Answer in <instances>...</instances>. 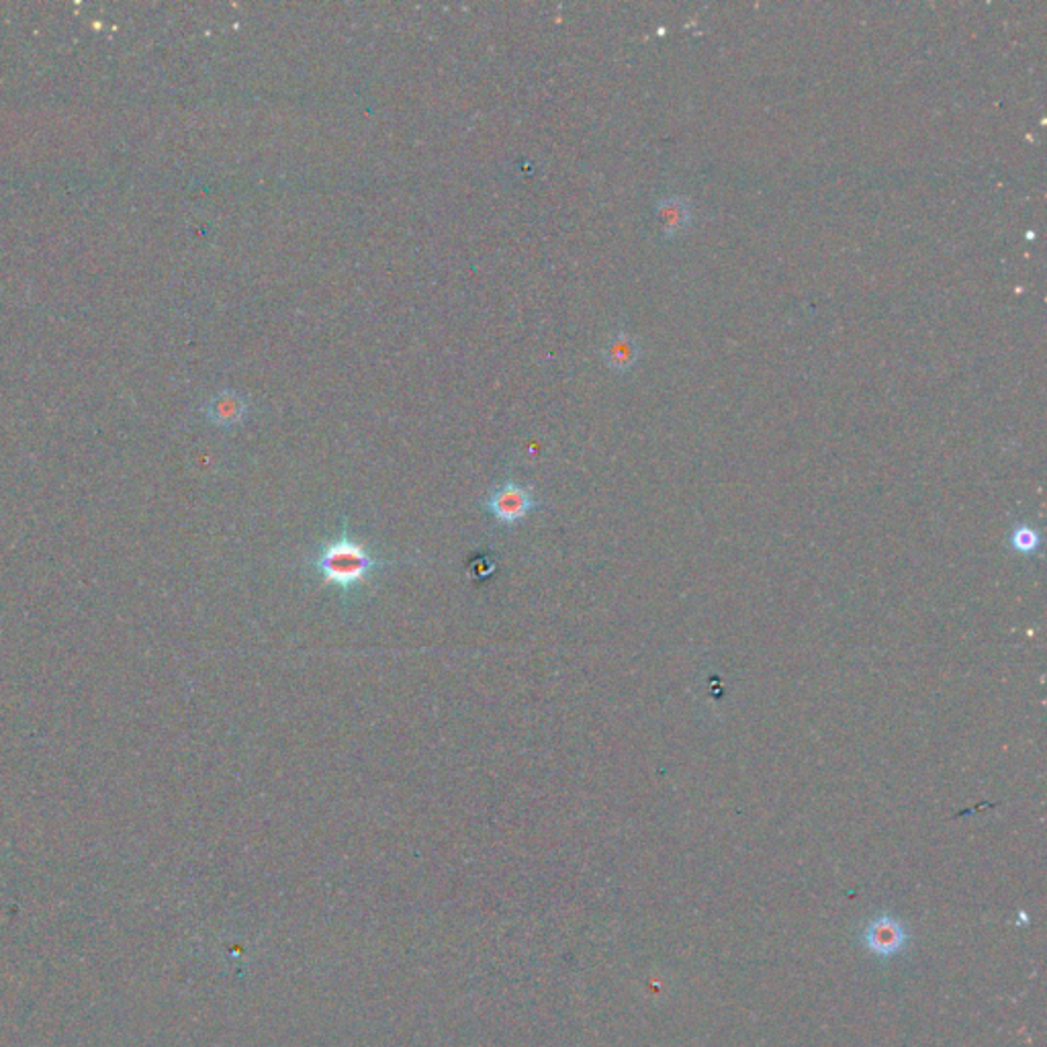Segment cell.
<instances>
[{
	"label": "cell",
	"mask_w": 1047,
	"mask_h": 1047,
	"mask_svg": "<svg viewBox=\"0 0 1047 1047\" xmlns=\"http://www.w3.org/2000/svg\"><path fill=\"white\" fill-rule=\"evenodd\" d=\"M482 508L499 526L511 528L524 522L530 514L540 510V501L535 496L532 487L508 479L489 492V496L483 499Z\"/></svg>",
	"instance_id": "cell-2"
},
{
	"label": "cell",
	"mask_w": 1047,
	"mask_h": 1047,
	"mask_svg": "<svg viewBox=\"0 0 1047 1047\" xmlns=\"http://www.w3.org/2000/svg\"><path fill=\"white\" fill-rule=\"evenodd\" d=\"M908 931L900 920L882 915L870 920L864 931V946L882 960L898 956L908 946Z\"/></svg>",
	"instance_id": "cell-3"
},
{
	"label": "cell",
	"mask_w": 1047,
	"mask_h": 1047,
	"mask_svg": "<svg viewBox=\"0 0 1047 1047\" xmlns=\"http://www.w3.org/2000/svg\"><path fill=\"white\" fill-rule=\"evenodd\" d=\"M657 217L666 236H671V238L688 231V227L692 226V209L686 198L667 197L659 201Z\"/></svg>",
	"instance_id": "cell-5"
},
{
	"label": "cell",
	"mask_w": 1047,
	"mask_h": 1047,
	"mask_svg": "<svg viewBox=\"0 0 1047 1047\" xmlns=\"http://www.w3.org/2000/svg\"><path fill=\"white\" fill-rule=\"evenodd\" d=\"M248 415V401L238 391H222L207 403V418L219 428H236Z\"/></svg>",
	"instance_id": "cell-4"
},
{
	"label": "cell",
	"mask_w": 1047,
	"mask_h": 1047,
	"mask_svg": "<svg viewBox=\"0 0 1047 1047\" xmlns=\"http://www.w3.org/2000/svg\"><path fill=\"white\" fill-rule=\"evenodd\" d=\"M638 354H640V348H638L637 341L633 336H628L626 332H618L606 344L604 358H606V365L612 370L626 373V370H630L637 365Z\"/></svg>",
	"instance_id": "cell-6"
},
{
	"label": "cell",
	"mask_w": 1047,
	"mask_h": 1047,
	"mask_svg": "<svg viewBox=\"0 0 1047 1047\" xmlns=\"http://www.w3.org/2000/svg\"><path fill=\"white\" fill-rule=\"evenodd\" d=\"M403 565V561L382 559L368 551L367 547L354 537L348 518H342L341 530L326 538L317 551L305 559V566L324 585L338 587L346 608H353L354 600L365 590L368 581L379 571L389 566Z\"/></svg>",
	"instance_id": "cell-1"
}]
</instances>
